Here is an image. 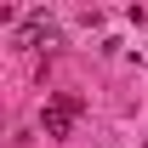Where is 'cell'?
Returning <instances> with one entry per match:
<instances>
[{
  "label": "cell",
  "instance_id": "1",
  "mask_svg": "<svg viewBox=\"0 0 148 148\" xmlns=\"http://www.w3.org/2000/svg\"><path fill=\"white\" fill-rule=\"evenodd\" d=\"M80 114H86V97L57 91V97H46V108H40V131H46V137H69Z\"/></svg>",
  "mask_w": 148,
  "mask_h": 148
},
{
  "label": "cell",
  "instance_id": "2",
  "mask_svg": "<svg viewBox=\"0 0 148 148\" xmlns=\"http://www.w3.org/2000/svg\"><path fill=\"white\" fill-rule=\"evenodd\" d=\"M17 46H63V34L46 23V12H34V17L17 29Z\"/></svg>",
  "mask_w": 148,
  "mask_h": 148
}]
</instances>
